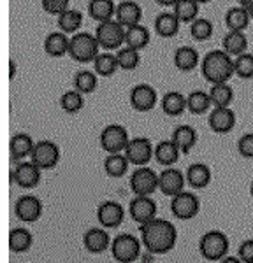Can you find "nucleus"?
Instances as JSON below:
<instances>
[{
	"label": "nucleus",
	"mask_w": 253,
	"mask_h": 263,
	"mask_svg": "<svg viewBox=\"0 0 253 263\" xmlns=\"http://www.w3.org/2000/svg\"><path fill=\"white\" fill-rule=\"evenodd\" d=\"M178 232L167 219L155 218L150 223L141 224V242L151 254H166L176 246Z\"/></svg>",
	"instance_id": "f257e3e1"
},
{
	"label": "nucleus",
	"mask_w": 253,
	"mask_h": 263,
	"mask_svg": "<svg viewBox=\"0 0 253 263\" xmlns=\"http://www.w3.org/2000/svg\"><path fill=\"white\" fill-rule=\"evenodd\" d=\"M201 72L209 84L229 83V79L236 74L234 58L223 49H213L201 60Z\"/></svg>",
	"instance_id": "f03ea898"
},
{
	"label": "nucleus",
	"mask_w": 253,
	"mask_h": 263,
	"mask_svg": "<svg viewBox=\"0 0 253 263\" xmlns=\"http://www.w3.org/2000/svg\"><path fill=\"white\" fill-rule=\"evenodd\" d=\"M100 44L97 41L95 33H88V32H78L70 37V44H69V57L73 60L79 63H88L94 62L97 57L100 54Z\"/></svg>",
	"instance_id": "7ed1b4c3"
},
{
	"label": "nucleus",
	"mask_w": 253,
	"mask_h": 263,
	"mask_svg": "<svg viewBox=\"0 0 253 263\" xmlns=\"http://www.w3.org/2000/svg\"><path fill=\"white\" fill-rule=\"evenodd\" d=\"M125 33L127 28L118 23L116 20L102 21L95 28V37L104 51H118L120 48H123Z\"/></svg>",
	"instance_id": "20e7f679"
},
{
	"label": "nucleus",
	"mask_w": 253,
	"mask_h": 263,
	"mask_svg": "<svg viewBox=\"0 0 253 263\" xmlns=\"http://www.w3.org/2000/svg\"><path fill=\"white\" fill-rule=\"evenodd\" d=\"M199 251L208 261H220L229 253V239L220 230H209L201 237Z\"/></svg>",
	"instance_id": "39448f33"
},
{
	"label": "nucleus",
	"mask_w": 253,
	"mask_h": 263,
	"mask_svg": "<svg viewBox=\"0 0 253 263\" xmlns=\"http://www.w3.org/2000/svg\"><path fill=\"white\" fill-rule=\"evenodd\" d=\"M141 244L134 235L130 233H121L115 237L111 242V253L113 258L120 263H132L141 256Z\"/></svg>",
	"instance_id": "423d86ee"
},
{
	"label": "nucleus",
	"mask_w": 253,
	"mask_h": 263,
	"mask_svg": "<svg viewBox=\"0 0 253 263\" xmlns=\"http://www.w3.org/2000/svg\"><path fill=\"white\" fill-rule=\"evenodd\" d=\"M129 141V132H127L123 125H118V123H111L100 132V147L107 155L125 151Z\"/></svg>",
	"instance_id": "0eeeda50"
},
{
	"label": "nucleus",
	"mask_w": 253,
	"mask_h": 263,
	"mask_svg": "<svg viewBox=\"0 0 253 263\" xmlns=\"http://www.w3.org/2000/svg\"><path fill=\"white\" fill-rule=\"evenodd\" d=\"M125 156L132 165L144 167L151 158H155V147L150 139L146 137H134L130 139L125 147Z\"/></svg>",
	"instance_id": "6e6552de"
},
{
	"label": "nucleus",
	"mask_w": 253,
	"mask_h": 263,
	"mask_svg": "<svg viewBox=\"0 0 253 263\" xmlns=\"http://www.w3.org/2000/svg\"><path fill=\"white\" fill-rule=\"evenodd\" d=\"M30 160L41 171L55 168L60 162V147L51 141H39L35 142V147L32 151Z\"/></svg>",
	"instance_id": "1a4fd4ad"
},
{
	"label": "nucleus",
	"mask_w": 253,
	"mask_h": 263,
	"mask_svg": "<svg viewBox=\"0 0 253 263\" xmlns=\"http://www.w3.org/2000/svg\"><path fill=\"white\" fill-rule=\"evenodd\" d=\"M129 102H130V105H132V109H136L137 112H148V111H151L158 102L157 90H155L151 84L139 83L130 90Z\"/></svg>",
	"instance_id": "9d476101"
},
{
	"label": "nucleus",
	"mask_w": 253,
	"mask_h": 263,
	"mask_svg": "<svg viewBox=\"0 0 253 263\" xmlns=\"http://www.w3.org/2000/svg\"><path fill=\"white\" fill-rule=\"evenodd\" d=\"M130 188L136 195L150 197L151 193H155L158 190V176L151 168L139 167L130 176Z\"/></svg>",
	"instance_id": "9b49d317"
},
{
	"label": "nucleus",
	"mask_w": 253,
	"mask_h": 263,
	"mask_svg": "<svg viewBox=\"0 0 253 263\" xmlns=\"http://www.w3.org/2000/svg\"><path fill=\"white\" fill-rule=\"evenodd\" d=\"M171 211L178 219H192L199 214L201 202L199 198L190 192H181L179 195L172 197Z\"/></svg>",
	"instance_id": "f8f14e48"
},
{
	"label": "nucleus",
	"mask_w": 253,
	"mask_h": 263,
	"mask_svg": "<svg viewBox=\"0 0 253 263\" xmlns=\"http://www.w3.org/2000/svg\"><path fill=\"white\" fill-rule=\"evenodd\" d=\"M129 214L139 224L150 223L151 219L157 218V203L150 197L136 195V198H132L129 203Z\"/></svg>",
	"instance_id": "ddd939ff"
},
{
	"label": "nucleus",
	"mask_w": 253,
	"mask_h": 263,
	"mask_svg": "<svg viewBox=\"0 0 253 263\" xmlns=\"http://www.w3.org/2000/svg\"><path fill=\"white\" fill-rule=\"evenodd\" d=\"M185 181L187 177L178 168H166L158 174V190L167 197H176L181 192H185Z\"/></svg>",
	"instance_id": "4468645a"
},
{
	"label": "nucleus",
	"mask_w": 253,
	"mask_h": 263,
	"mask_svg": "<svg viewBox=\"0 0 253 263\" xmlns=\"http://www.w3.org/2000/svg\"><path fill=\"white\" fill-rule=\"evenodd\" d=\"M125 218V209L121 207V203L107 200L100 203L97 209V219H99L102 228H118L123 223Z\"/></svg>",
	"instance_id": "2eb2a0df"
},
{
	"label": "nucleus",
	"mask_w": 253,
	"mask_h": 263,
	"mask_svg": "<svg viewBox=\"0 0 253 263\" xmlns=\"http://www.w3.org/2000/svg\"><path fill=\"white\" fill-rule=\"evenodd\" d=\"M208 125L214 134H229L236 126V112L230 107H213L208 118Z\"/></svg>",
	"instance_id": "dca6fc26"
},
{
	"label": "nucleus",
	"mask_w": 253,
	"mask_h": 263,
	"mask_svg": "<svg viewBox=\"0 0 253 263\" xmlns=\"http://www.w3.org/2000/svg\"><path fill=\"white\" fill-rule=\"evenodd\" d=\"M16 216L25 223H33L41 218L42 214V203L37 197L33 195H25V197H20L18 202H16L14 207Z\"/></svg>",
	"instance_id": "f3484780"
},
{
	"label": "nucleus",
	"mask_w": 253,
	"mask_h": 263,
	"mask_svg": "<svg viewBox=\"0 0 253 263\" xmlns=\"http://www.w3.org/2000/svg\"><path fill=\"white\" fill-rule=\"evenodd\" d=\"M14 177L16 184L20 188H25V190H30V188H35L41 181V168L37 167L35 163L32 162H20L16 165V171L12 174Z\"/></svg>",
	"instance_id": "a211bd4d"
},
{
	"label": "nucleus",
	"mask_w": 253,
	"mask_h": 263,
	"mask_svg": "<svg viewBox=\"0 0 253 263\" xmlns=\"http://www.w3.org/2000/svg\"><path fill=\"white\" fill-rule=\"evenodd\" d=\"M115 20L120 25H123L125 28L134 27V25H139L142 20L141 6H139L137 2H134V0H123V2H118Z\"/></svg>",
	"instance_id": "6ab92c4d"
},
{
	"label": "nucleus",
	"mask_w": 253,
	"mask_h": 263,
	"mask_svg": "<svg viewBox=\"0 0 253 263\" xmlns=\"http://www.w3.org/2000/svg\"><path fill=\"white\" fill-rule=\"evenodd\" d=\"M111 237L109 233L102 230V228H90L86 233L83 235V246L88 253L92 254H99L104 253L107 248H111Z\"/></svg>",
	"instance_id": "aec40b11"
},
{
	"label": "nucleus",
	"mask_w": 253,
	"mask_h": 263,
	"mask_svg": "<svg viewBox=\"0 0 253 263\" xmlns=\"http://www.w3.org/2000/svg\"><path fill=\"white\" fill-rule=\"evenodd\" d=\"M69 44L70 37L67 33H63L62 30L51 32L44 39V53L53 58H62L65 54H69Z\"/></svg>",
	"instance_id": "412c9836"
},
{
	"label": "nucleus",
	"mask_w": 253,
	"mask_h": 263,
	"mask_svg": "<svg viewBox=\"0 0 253 263\" xmlns=\"http://www.w3.org/2000/svg\"><path fill=\"white\" fill-rule=\"evenodd\" d=\"M174 67L181 72H192L193 69H197L201 63L199 53L195 48L192 46H181L174 51V57H172Z\"/></svg>",
	"instance_id": "4be33fe9"
},
{
	"label": "nucleus",
	"mask_w": 253,
	"mask_h": 263,
	"mask_svg": "<svg viewBox=\"0 0 253 263\" xmlns=\"http://www.w3.org/2000/svg\"><path fill=\"white\" fill-rule=\"evenodd\" d=\"M179 25L181 21L178 20V16L174 14V12H160V14L155 18V32H157V35L164 37V39H171V37H174L176 33L179 32Z\"/></svg>",
	"instance_id": "5701e85b"
},
{
	"label": "nucleus",
	"mask_w": 253,
	"mask_h": 263,
	"mask_svg": "<svg viewBox=\"0 0 253 263\" xmlns=\"http://www.w3.org/2000/svg\"><path fill=\"white\" fill-rule=\"evenodd\" d=\"M116 4L115 0H90L88 2V16L95 20L97 23L115 20Z\"/></svg>",
	"instance_id": "b1692460"
},
{
	"label": "nucleus",
	"mask_w": 253,
	"mask_h": 263,
	"mask_svg": "<svg viewBox=\"0 0 253 263\" xmlns=\"http://www.w3.org/2000/svg\"><path fill=\"white\" fill-rule=\"evenodd\" d=\"M35 147V142L28 134H16L11 137L9 153L12 160H25L32 156V151Z\"/></svg>",
	"instance_id": "393cba45"
},
{
	"label": "nucleus",
	"mask_w": 253,
	"mask_h": 263,
	"mask_svg": "<svg viewBox=\"0 0 253 263\" xmlns=\"http://www.w3.org/2000/svg\"><path fill=\"white\" fill-rule=\"evenodd\" d=\"M160 107L167 116H181L187 109V97L179 91H167L160 100Z\"/></svg>",
	"instance_id": "a878e982"
},
{
	"label": "nucleus",
	"mask_w": 253,
	"mask_h": 263,
	"mask_svg": "<svg viewBox=\"0 0 253 263\" xmlns=\"http://www.w3.org/2000/svg\"><path fill=\"white\" fill-rule=\"evenodd\" d=\"M250 14L241 6H234L225 12V25L229 32H244L250 25Z\"/></svg>",
	"instance_id": "bb28decb"
},
{
	"label": "nucleus",
	"mask_w": 253,
	"mask_h": 263,
	"mask_svg": "<svg viewBox=\"0 0 253 263\" xmlns=\"http://www.w3.org/2000/svg\"><path fill=\"white\" fill-rule=\"evenodd\" d=\"M150 30L144 27V25H134V27H129L127 28V33H125V46L132 49H137V51H142L150 44Z\"/></svg>",
	"instance_id": "cd10ccee"
},
{
	"label": "nucleus",
	"mask_w": 253,
	"mask_h": 263,
	"mask_svg": "<svg viewBox=\"0 0 253 263\" xmlns=\"http://www.w3.org/2000/svg\"><path fill=\"white\" fill-rule=\"evenodd\" d=\"M179 147L176 146L174 141H160L157 146H155V160L164 165V167H171L178 162L179 158Z\"/></svg>",
	"instance_id": "c85d7f7f"
},
{
	"label": "nucleus",
	"mask_w": 253,
	"mask_h": 263,
	"mask_svg": "<svg viewBox=\"0 0 253 263\" xmlns=\"http://www.w3.org/2000/svg\"><path fill=\"white\" fill-rule=\"evenodd\" d=\"M187 182L192 188L201 190L211 182V168L206 163H193L187 168Z\"/></svg>",
	"instance_id": "c756f323"
},
{
	"label": "nucleus",
	"mask_w": 253,
	"mask_h": 263,
	"mask_svg": "<svg viewBox=\"0 0 253 263\" xmlns=\"http://www.w3.org/2000/svg\"><path fill=\"white\" fill-rule=\"evenodd\" d=\"M222 49L232 58L239 57V54L246 53L248 49V39L243 32H229L222 39Z\"/></svg>",
	"instance_id": "7c9ffc66"
},
{
	"label": "nucleus",
	"mask_w": 253,
	"mask_h": 263,
	"mask_svg": "<svg viewBox=\"0 0 253 263\" xmlns=\"http://www.w3.org/2000/svg\"><path fill=\"white\" fill-rule=\"evenodd\" d=\"M172 141L181 153H188L197 142V132L190 125H178L172 132Z\"/></svg>",
	"instance_id": "2f4dec72"
},
{
	"label": "nucleus",
	"mask_w": 253,
	"mask_h": 263,
	"mask_svg": "<svg viewBox=\"0 0 253 263\" xmlns=\"http://www.w3.org/2000/svg\"><path fill=\"white\" fill-rule=\"evenodd\" d=\"M118 69L120 65H118L116 53H111V51H104L94 60V72L100 78H111Z\"/></svg>",
	"instance_id": "473e14b6"
},
{
	"label": "nucleus",
	"mask_w": 253,
	"mask_h": 263,
	"mask_svg": "<svg viewBox=\"0 0 253 263\" xmlns=\"http://www.w3.org/2000/svg\"><path fill=\"white\" fill-rule=\"evenodd\" d=\"M58 23V28L63 32V33H78V30L81 28L83 25V12L78 11V9H67L65 12H62L57 20Z\"/></svg>",
	"instance_id": "72a5a7b5"
},
{
	"label": "nucleus",
	"mask_w": 253,
	"mask_h": 263,
	"mask_svg": "<svg viewBox=\"0 0 253 263\" xmlns=\"http://www.w3.org/2000/svg\"><path fill=\"white\" fill-rule=\"evenodd\" d=\"M208 93L213 107H230L232 99H234V91L229 86V83L211 84V90Z\"/></svg>",
	"instance_id": "f704fd0d"
},
{
	"label": "nucleus",
	"mask_w": 253,
	"mask_h": 263,
	"mask_svg": "<svg viewBox=\"0 0 253 263\" xmlns=\"http://www.w3.org/2000/svg\"><path fill=\"white\" fill-rule=\"evenodd\" d=\"M199 6L201 4L195 0H178L172 7V12L178 16L181 23H193L199 18Z\"/></svg>",
	"instance_id": "c9c22d12"
},
{
	"label": "nucleus",
	"mask_w": 253,
	"mask_h": 263,
	"mask_svg": "<svg viewBox=\"0 0 253 263\" xmlns=\"http://www.w3.org/2000/svg\"><path fill=\"white\" fill-rule=\"evenodd\" d=\"M211 107H213V104H211L208 91L195 90V91H190L187 95V109L192 114H204Z\"/></svg>",
	"instance_id": "e433bc0d"
},
{
	"label": "nucleus",
	"mask_w": 253,
	"mask_h": 263,
	"mask_svg": "<svg viewBox=\"0 0 253 263\" xmlns=\"http://www.w3.org/2000/svg\"><path fill=\"white\" fill-rule=\"evenodd\" d=\"M129 160H127L125 155H120V153H113V155H107L104 160V171L109 177H121L127 174V168H129Z\"/></svg>",
	"instance_id": "4c0bfd02"
},
{
	"label": "nucleus",
	"mask_w": 253,
	"mask_h": 263,
	"mask_svg": "<svg viewBox=\"0 0 253 263\" xmlns=\"http://www.w3.org/2000/svg\"><path fill=\"white\" fill-rule=\"evenodd\" d=\"M33 237L25 228H12L9 233V248L14 253H25L32 248Z\"/></svg>",
	"instance_id": "58836bf2"
},
{
	"label": "nucleus",
	"mask_w": 253,
	"mask_h": 263,
	"mask_svg": "<svg viewBox=\"0 0 253 263\" xmlns=\"http://www.w3.org/2000/svg\"><path fill=\"white\" fill-rule=\"evenodd\" d=\"M116 58H118V65L121 70H134L139 67L141 63V54L137 49H132L129 46H123L116 51Z\"/></svg>",
	"instance_id": "ea45409f"
},
{
	"label": "nucleus",
	"mask_w": 253,
	"mask_h": 263,
	"mask_svg": "<svg viewBox=\"0 0 253 263\" xmlns=\"http://www.w3.org/2000/svg\"><path fill=\"white\" fill-rule=\"evenodd\" d=\"M60 107L65 112L76 114L84 107V97L83 93H79L78 90H67L60 97Z\"/></svg>",
	"instance_id": "a19ab883"
},
{
	"label": "nucleus",
	"mask_w": 253,
	"mask_h": 263,
	"mask_svg": "<svg viewBox=\"0 0 253 263\" xmlns=\"http://www.w3.org/2000/svg\"><path fill=\"white\" fill-rule=\"evenodd\" d=\"M97 88V74L92 70H79L74 76V90H78L83 95L94 93Z\"/></svg>",
	"instance_id": "79ce46f5"
},
{
	"label": "nucleus",
	"mask_w": 253,
	"mask_h": 263,
	"mask_svg": "<svg viewBox=\"0 0 253 263\" xmlns=\"http://www.w3.org/2000/svg\"><path fill=\"white\" fill-rule=\"evenodd\" d=\"M234 72L241 79H251L253 78V54L243 53L234 58Z\"/></svg>",
	"instance_id": "37998d69"
},
{
	"label": "nucleus",
	"mask_w": 253,
	"mask_h": 263,
	"mask_svg": "<svg viewBox=\"0 0 253 263\" xmlns=\"http://www.w3.org/2000/svg\"><path fill=\"white\" fill-rule=\"evenodd\" d=\"M190 33L195 41L204 42L213 35V23L206 18H197L193 23H190Z\"/></svg>",
	"instance_id": "c03bdc74"
},
{
	"label": "nucleus",
	"mask_w": 253,
	"mask_h": 263,
	"mask_svg": "<svg viewBox=\"0 0 253 263\" xmlns=\"http://www.w3.org/2000/svg\"><path fill=\"white\" fill-rule=\"evenodd\" d=\"M41 6H42V9H44V12L58 18L62 12L70 9V0H41Z\"/></svg>",
	"instance_id": "a18cd8bd"
},
{
	"label": "nucleus",
	"mask_w": 253,
	"mask_h": 263,
	"mask_svg": "<svg viewBox=\"0 0 253 263\" xmlns=\"http://www.w3.org/2000/svg\"><path fill=\"white\" fill-rule=\"evenodd\" d=\"M238 151L243 158H253V134H244L238 141Z\"/></svg>",
	"instance_id": "49530a36"
},
{
	"label": "nucleus",
	"mask_w": 253,
	"mask_h": 263,
	"mask_svg": "<svg viewBox=\"0 0 253 263\" xmlns=\"http://www.w3.org/2000/svg\"><path fill=\"white\" fill-rule=\"evenodd\" d=\"M238 256L241 258L243 263H253V239H248L239 246Z\"/></svg>",
	"instance_id": "de8ad7c7"
},
{
	"label": "nucleus",
	"mask_w": 253,
	"mask_h": 263,
	"mask_svg": "<svg viewBox=\"0 0 253 263\" xmlns=\"http://www.w3.org/2000/svg\"><path fill=\"white\" fill-rule=\"evenodd\" d=\"M176 2H178V0H157V4H160V6H164V7H174Z\"/></svg>",
	"instance_id": "09e8293b"
},
{
	"label": "nucleus",
	"mask_w": 253,
	"mask_h": 263,
	"mask_svg": "<svg viewBox=\"0 0 253 263\" xmlns=\"http://www.w3.org/2000/svg\"><path fill=\"white\" fill-rule=\"evenodd\" d=\"M220 263H243L241 261V258H232V256H225L223 260H220Z\"/></svg>",
	"instance_id": "8fccbe9b"
},
{
	"label": "nucleus",
	"mask_w": 253,
	"mask_h": 263,
	"mask_svg": "<svg viewBox=\"0 0 253 263\" xmlns=\"http://www.w3.org/2000/svg\"><path fill=\"white\" fill-rule=\"evenodd\" d=\"M251 4H253V0H238V6L244 7V9H246V7H250Z\"/></svg>",
	"instance_id": "3c124183"
},
{
	"label": "nucleus",
	"mask_w": 253,
	"mask_h": 263,
	"mask_svg": "<svg viewBox=\"0 0 253 263\" xmlns=\"http://www.w3.org/2000/svg\"><path fill=\"white\" fill-rule=\"evenodd\" d=\"M9 79H14V62L9 60Z\"/></svg>",
	"instance_id": "603ef678"
},
{
	"label": "nucleus",
	"mask_w": 253,
	"mask_h": 263,
	"mask_svg": "<svg viewBox=\"0 0 253 263\" xmlns=\"http://www.w3.org/2000/svg\"><path fill=\"white\" fill-rule=\"evenodd\" d=\"M246 11H248V14H250V18L253 20V4H251L250 7H246Z\"/></svg>",
	"instance_id": "864d4df0"
},
{
	"label": "nucleus",
	"mask_w": 253,
	"mask_h": 263,
	"mask_svg": "<svg viewBox=\"0 0 253 263\" xmlns=\"http://www.w3.org/2000/svg\"><path fill=\"white\" fill-rule=\"evenodd\" d=\"M195 2H199V4H208V2H211V0H195Z\"/></svg>",
	"instance_id": "5fc2aeb1"
},
{
	"label": "nucleus",
	"mask_w": 253,
	"mask_h": 263,
	"mask_svg": "<svg viewBox=\"0 0 253 263\" xmlns=\"http://www.w3.org/2000/svg\"><path fill=\"white\" fill-rule=\"evenodd\" d=\"M250 193H251V197H253V181H251V184H250Z\"/></svg>",
	"instance_id": "6e6d98bb"
},
{
	"label": "nucleus",
	"mask_w": 253,
	"mask_h": 263,
	"mask_svg": "<svg viewBox=\"0 0 253 263\" xmlns=\"http://www.w3.org/2000/svg\"><path fill=\"white\" fill-rule=\"evenodd\" d=\"M120 2H123V0H120Z\"/></svg>",
	"instance_id": "4d7b16f0"
}]
</instances>
